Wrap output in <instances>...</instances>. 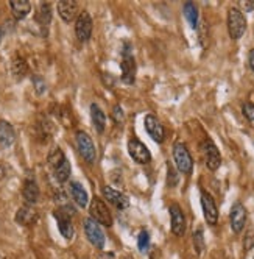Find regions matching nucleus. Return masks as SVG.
<instances>
[{
	"mask_svg": "<svg viewBox=\"0 0 254 259\" xmlns=\"http://www.w3.org/2000/svg\"><path fill=\"white\" fill-rule=\"evenodd\" d=\"M75 141H77V149L80 155L83 156V159L89 164H94L97 159V150H95L92 138L86 132H83V130H80V132L75 133Z\"/></svg>",
	"mask_w": 254,
	"mask_h": 259,
	"instance_id": "6",
	"label": "nucleus"
},
{
	"mask_svg": "<svg viewBox=\"0 0 254 259\" xmlns=\"http://www.w3.org/2000/svg\"><path fill=\"white\" fill-rule=\"evenodd\" d=\"M22 197L27 201V205H30V206H33V205L38 203V200H39V186H38V183H36V180L33 177H28L24 181Z\"/></svg>",
	"mask_w": 254,
	"mask_h": 259,
	"instance_id": "17",
	"label": "nucleus"
},
{
	"mask_svg": "<svg viewBox=\"0 0 254 259\" xmlns=\"http://www.w3.org/2000/svg\"><path fill=\"white\" fill-rule=\"evenodd\" d=\"M92 30H94V22L92 17L87 11H83L78 14L77 21H75V34L80 42H87L92 36Z\"/></svg>",
	"mask_w": 254,
	"mask_h": 259,
	"instance_id": "8",
	"label": "nucleus"
},
{
	"mask_svg": "<svg viewBox=\"0 0 254 259\" xmlns=\"http://www.w3.org/2000/svg\"><path fill=\"white\" fill-rule=\"evenodd\" d=\"M128 153L137 164H148L151 161V153L148 147L143 142H140L137 138H131L128 141Z\"/></svg>",
	"mask_w": 254,
	"mask_h": 259,
	"instance_id": "9",
	"label": "nucleus"
},
{
	"mask_svg": "<svg viewBox=\"0 0 254 259\" xmlns=\"http://www.w3.org/2000/svg\"><path fill=\"white\" fill-rule=\"evenodd\" d=\"M0 41H2V28H0Z\"/></svg>",
	"mask_w": 254,
	"mask_h": 259,
	"instance_id": "39",
	"label": "nucleus"
},
{
	"mask_svg": "<svg viewBox=\"0 0 254 259\" xmlns=\"http://www.w3.org/2000/svg\"><path fill=\"white\" fill-rule=\"evenodd\" d=\"M57 10H58L60 17L66 24L72 22L78 17V4L74 2V0H61L57 5Z\"/></svg>",
	"mask_w": 254,
	"mask_h": 259,
	"instance_id": "16",
	"label": "nucleus"
},
{
	"mask_svg": "<svg viewBox=\"0 0 254 259\" xmlns=\"http://www.w3.org/2000/svg\"><path fill=\"white\" fill-rule=\"evenodd\" d=\"M101 194L106 198V201H110L113 206H116L117 209H126L130 206V198L128 195H125L123 192L111 188V186H101Z\"/></svg>",
	"mask_w": 254,
	"mask_h": 259,
	"instance_id": "15",
	"label": "nucleus"
},
{
	"mask_svg": "<svg viewBox=\"0 0 254 259\" xmlns=\"http://www.w3.org/2000/svg\"><path fill=\"white\" fill-rule=\"evenodd\" d=\"M120 69H122V81L125 84H133L136 80V61L133 57V47L130 42L123 44Z\"/></svg>",
	"mask_w": 254,
	"mask_h": 259,
	"instance_id": "2",
	"label": "nucleus"
},
{
	"mask_svg": "<svg viewBox=\"0 0 254 259\" xmlns=\"http://www.w3.org/2000/svg\"><path fill=\"white\" fill-rule=\"evenodd\" d=\"M183 10H184V16H186L187 22L190 24V27L192 28H198V17H199V14H198L196 5L193 2H186Z\"/></svg>",
	"mask_w": 254,
	"mask_h": 259,
	"instance_id": "24",
	"label": "nucleus"
},
{
	"mask_svg": "<svg viewBox=\"0 0 254 259\" xmlns=\"http://www.w3.org/2000/svg\"><path fill=\"white\" fill-rule=\"evenodd\" d=\"M14 219H16L17 224L22 225V227H31V225L36 224V222H38V212L33 209V206L25 205V206L17 209Z\"/></svg>",
	"mask_w": 254,
	"mask_h": 259,
	"instance_id": "19",
	"label": "nucleus"
},
{
	"mask_svg": "<svg viewBox=\"0 0 254 259\" xmlns=\"http://www.w3.org/2000/svg\"><path fill=\"white\" fill-rule=\"evenodd\" d=\"M143 125H145V130H147V133L150 135V138L158 142V144H162L166 141V130L162 126V123L159 122V119L155 116V114H147L143 119Z\"/></svg>",
	"mask_w": 254,
	"mask_h": 259,
	"instance_id": "11",
	"label": "nucleus"
},
{
	"mask_svg": "<svg viewBox=\"0 0 254 259\" xmlns=\"http://www.w3.org/2000/svg\"><path fill=\"white\" fill-rule=\"evenodd\" d=\"M201 208H203V214H205V220L208 222V225L214 227L219 222V208L215 205L214 197L203 191L201 192Z\"/></svg>",
	"mask_w": 254,
	"mask_h": 259,
	"instance_id": "12",
	"label": "nucleus"
},
{
	"mask_svg": "<svg viewBox=\"0 0 254 259\" xmlns=\"http://www.w3.org/2000/svg\"><path fill=\"white\" fill-rule=\"evenodd\" d=\"M178 181H179L178 172L175 170L173 165L169 162V165H167V184H169L170 188H173V186H176V184H178Z\"/></svg>",
	"mask_w": 254,
	"mask_h": 259,
	"instance_id": "30",
	"label": "nucleus"
},
{
	"mask_svg": "<svg viewBox=\"0 0 254 259\" xmlns=\"http://www.w3.org/2000/svg\"><path fill=\"white\" fill-rule=\"evenodd\" d=\"M242 113H243L245 119H248L249 122H252V120H254V103L246 102V103L242 106Z\"/></svg>",
	"mask_w": 254,
	"mask_h": 259,
	"instance_id": "31",
	"label": "nucleus"
},
{
	"mask_svg": "<svg viewBox=\"0 0 254 259\" xmlns=\"http://www.w3.org/2000/svg\"><path fill=\"white\" fill-rule=\"evenodd\" d=\"M173 161H175V165L176 169L184 174V175H190L192 170H193V159H192V155L187 149V145L183 144V142H176L173 145Z\"/></svg>",
	"mask_w": 254,
	"mask_h": 259,
	"instance_id": "4",
	"label": "nucleus"
},
{
	"mask_svg": "<svg viewBox=\"0 0 254 259\" xmlns=\"http://www.w3.org/2000/svg\"><path fill=\"white\" fill-rule=\"evenodd\" d=\"M74 214H75V209L69 205H63L53 212V217L57 219L58 230H60L61 236L67 240L74 239V236H75V228H74V224H72V219H70Z\"/></svg>",
	"mask_w": 254,
	"mask_h": 259,
	"instance_id": "1",
	"label": "nucleus"
},
{
	"mask_svg": "<svg viewBox=\"0 0 254 259\" xmlns=\"http://www.w3.org/2000/svg\"><path fill=\"white\" fill-rule=\"evenodd\" d=\"M113 120L119 125V123H123L125 122V114H123V109L120 105H116L113 108Z\"/></svg>",
	"mask_w": 254,
	"mask_h": 259,
	"instance_id": "32",
	"label": "nucleus"
},
{
	"mask_svg": "<svg viewBox=\"0 0 254 259\" xmlns=\"http://www.w3.org/2000/svg\"><path fill=\"white\" fill-rule=\"evenodd\" d=\"M70 174H72V165H70V162H69L67 158L58 165V167L53 169V175H55V180H57L58 183H66V181H69Z\"/></svg>",
	"mask_w": 254,
	"mask_h": 259,
	"instance_id": "23",
	"label": "nucleus"
},
{
	"mask_svg": "<svg viewBox=\"0 0 254 259\" xmlns=\"http://www.w3.org/2000/svg\"><path fill=\"white\" fill-rule=\"evenodd\" d=\"M83 225H84V233H86V237L89 242L95 248H103L105 242H106V237H105V233H103L100 224H97L94 219L87 217V219H84Z\"/></svg>",
	"mask_w": 254,
	"mask_h": 259,
	"instance_id": "7",
	"label": "nucleus"
},
{
	"mask_svg": "<svg viewBox=\"0 0 254 259\" xmlns=\"http://www.w3.org/2000/svg\"><path fill=\"white\" fill-rule=\"evenodd\" d=\"M25 72H27V63H25V60H22L21 57H16L14 61H13V73H14V77L22 78L25 75Z\"/></svg>",
	"mask_w": 254,
	"mask_h": 259,
	"instance_id": "27",
	"label": "nucleus"
},
{
	"mask_svg": "<svg viewBox=\"0 0 254 259\" xmlns=\"http://www.w3.org/2000/svg\"><path fill=\"white\" fill-rule=\"evenodd\" d=\"M16 141V133L14 128L10 122L7 120H0V147L8 149Z\"/></svg>",
	"mask_w": 254,
	"mask_h": 259,
	"instance_id": "20",
	"label": "nucleus"
},
{
	"mask_svg": "<svg viewBox=\"0 0 254 259\" xmlns=\"http://www.w3.org/2000/svg\"><path fill=\"white\" fill-rule=\"evenodd\" d=\"M5 175H7V169H5V165L0 162V180H4Z\"/></svg>",
	"mask_w": 254,
	"mask_h": 259,
	"instance_id": "38",
	"label": "nucleus"
},
{
	"mask_svg": "<svg viewBox=\"0 0 254 259\" xmlns=\"http://www.w3.org/2000/svg\"><path fill=\"white\" fill-rule=\"evenodd\" d=\"M90 119H92V123L97 132L103 133L106 128V114L103 113V109L97 103L90 105Z\"/></svg>",
	"mask_w": 254,
	"mask_h": 259,
	"instance_id": "22",
	"label": "nucleus"
},
{
	"mask_svg": "<svg viewBox=\"0 0 254 259\" xmlns=\"http://www.w3.org/2000/svg\"><path fill=\"white\" fill-rule=\"evenodd\" d=\"M246 208L242 205L240 201L234 203L232 208H231V212H229V220H231V228L234 233H242L245 225H246Z\"/></svg>",
	"mask_w": 254,
	"mask_h": 259,
	"instance_id": "13",
	"label": "nucleus"
},
{
	"mask_svg": "<svg viewBox=\"0 0 254 259\" xmlns=\"http://www.w3.org/2000/svg\"><path fill=\"white\" fill-rule=\"evenodd\" d=\"M89 214L90 219H94L97 224L103 227H111L113 225V215L108 209L106 203L100 197H94L89 203Z\"/></svg>",
	"mask_w": 254,
	"mask_h": 259,
	"instance_id": "5",
	"label": "nucleus"
},
{
	"mask_svg": "<svg viewBox=\"0 0 254 259\" xmlns=\"http://www.w3.org/2000/svg\"><path fill=\"white\" fill-rule=\"evenodd\" d=\"M248 64H249L251 72L254 73V49H251V52H249V55H248Z\"/></svg>",
	"mask_w": 254,
	"mask_h": 259,
	"instance_id": "35",
	"label": "nucleus"
},
{
	"mask_svg": "<svg viewBox=\"0 0 254 259\" xmlns=\"http://www.w3.org/2000/svg\"><path fill=\"white\" fill-rule=\"evenodd\" d=\"M169 212H170L172 233L178 237L184 236V233H186V217H184L183 209L179 208V205L173 203V205H170V208H169Z\"/></svg>",
	"mask_w": 254,
	"mask_h": 259,
	"instance_id": "14",
	"label": "nucleus"
},
{
	"mask_svg": "<svg viewBox=\"0 0 254 259\" xmlns=\"http://www.w3.org/2000/svg\"><path fill=\"white\" fill-rule=\"evenodd\" d=\"M193 245H195V250L198 254H201L205 251V234H203L201 228L193 233Z\"/></svg>",
	"mask_w": 254,
	"mask_h": 259,
	"instance_id": "28",
	"label": "nucleus"
},
{
	"mask_svg": "<svg viewBox=\"0 0 254 259\" xmlns=\"http://www.w3.org/2000/svg\"><path fill=\"white\" fill-rule=\"evenodd\" d=\"M201 149L205 153V161H206L208 169L215 172L222 165V155H220L219 149H217V145L211 139H206L201 145Z\"/></svg>",
	"mask_w": 254,
	"mask_h": 259,
	"instance_id": "10",
	"label": "nucleus"
},
{
	"mask_svg": "<svg viewBox=\"0 0 254 259\" xmlns=\"http://www.w3.org/2000/svg\"><path fill=\"white\" fill-rule=\"evenodd\" d=\"M97 259H116V256H114V253H111V251H103V253L98 254Z\"/></svg>",
	"mask_w": 254,
	"mask_h": 259,
	"instance_id": "36",
	"label": "nucleus"
},
{
	"mask_svg": "<svg viewBox=\"0 0 254 259\" xmlns=\"http://www.w3.org/2000/svg\"><path fill=\"white\" fill-rule=\"evenodd\" d=\"M10 8L13 11V16L17 21H22L30 14L31 11V4L28 0H11L10 2Z\"/></svg>",
	"mask_w": 254,
	"mask_h": 259,
	"instance_id": "21",
	"label": "nucleus"
},
{
	"mask_svg": "<svg viewBox=\"0 0 254 259\" xmlns=\"http://www.w3.org/2000/svg\"><path fill=\"white\" fill-rule=\"evenodd\" d=\"M137 247H139V250L143 251V253L150 248V234H148V231L142 230V231L139 233V236H137Z\"/></svg>",
	"mask_w": 254,
	"mask_h": 259,
	"instance_id": "29",
	"label": "nucleus"
},
{
	"mask_svg": "<svg viewBox=\"0 0 254 259\" xmlns=\"http://www.w3.org/2000/svg\"><path fill=\"white\" fill-rule=\"evenodd\" d=\"M254 247V233H248L245 236V250H251Z\"/></svg>",
	"mask_w": 254,
	"mask_h": 259,
	"instance_id": "34",
	"label": "nucleus"
},
{
	"mask_svg": "<svg viewBox=\"0 0 254 259\" xmlns=\"http://www.w3.org/2000/svg\"><path fill=\"white\" fill-rule=\"evenodd\" d=\"M36 21L41 24V27H47L52 21V7L48 4H41L36 14Z\"/></svg>",
	"mask_w": 254,
	"mask_h": 259,
	"instance_id": "25",
	"label": "nucleus"
},
{
	"mask_svg": "<svg viewBox=\"0 0 254 259\" xmlns=\"http://www.w3.org/2000/svg\"><path fill=\"white\" fill-rule=\"evenodd\" d=\"M242 8L245 11H252L254 10V2L251 0V2H242Z\"/></svg>",
	"mask_w": 254,
	"mask_h": 259,
	"instance_id": "37",
	"label": "nucleus"
},
{
	"mask_svg": "<svg viewBox=\"0 0 254 259\" xmlns=\"http://www.w3.org/2000/svg\"><path fill=\"white\" fill-rule=\"evenodd\" d=\"M64 159H66L64 152L60 149V147H55V149H52V152H50L48 156H47V162L50 164V167H52V169L58 167V165H60Z\"/></svg>",
	"mask_w": 254,
	"mask_h": 259,
	"instance_id": "26",
	"label": "nucleus"
},
{
	"mask_svg": "<svg viewBox=\"0 0 254 259\" xmlns=\"http://www.w3.org/2000/svg\"><path fill=\"white\" fill-rule=\"evenodd\" d=\"M69 194L80 208H86L89 205V195L86 189L83 188V184L78 181H70L69 183Z\"/></svg>",
	"mask_w": 254,
	"mask_h": 259,
	"instance_id": "18",
	"label": "nucleus"
},
{
	"mask_svg": "<svg viewBox=\"0 0 254 259\" xmlns=\"http://www.w3.org/2000/svg\"><path fill=\"white\" fill-rule=\"evenodd\" d=\"M33 81H34L36 92H38V94H44V92H45V83H44V80L41 77H38V75H34L33 77Z\"/></svg>",
	"mask_w": 254,
	"mask_h": 259,
	"instance_id": "33",
	"label": "nucleus"
},
{
	"mask_svg": "<svg viewBox=\"0 0 254 259\" xmlns=\"http://www.w3.org/2000/svg\"><path fill=\"white\" fill-rule=\"evenodd\" d=\"M228 31L234 41H239L246 31V17L239 8L228 10Z\"/></svg>",
	"mask_w": 254,
	"mask_h": 259,
	"instance_id": "3",
	"label": "nucleus"
}]
</instances>
